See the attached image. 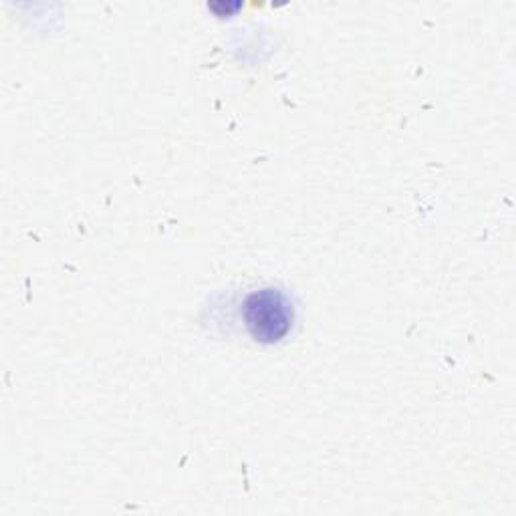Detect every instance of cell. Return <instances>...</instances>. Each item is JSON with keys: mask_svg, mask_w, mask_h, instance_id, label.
<instances>
[{"mask_svg": "<svg viewBox=\"0 0 516 516\" xmlns=\"http://www.w3.org/2000/svg\"><path fill=\"white\" fill-rule=\"evenodd\" d=\"M242 319L246 331L256 343L275 345L291 333L295 309L281 289L265 287L246 295L242 303Z\"/></svg>", "mask_w": 516, "mask_h": 516, "instance_id": "cell-1", "label": "cell"}, {"mask_svg": "<svg viewBox=\"0 0 516 516\" xmlns=\"http://www.w3.org/2000/svg\"><path fill=\"white\" fill-rule=\"evenodd\" d=\"M242 7L244 5L240 3V0H216V3L208 5V11L214 13L216 17H220V19H230L236 13H240Z\"/></svg>", "mask_w": 516, "mask_h": 516, "instance_id": "cell-2", "label": "cell"}]
</instances>
